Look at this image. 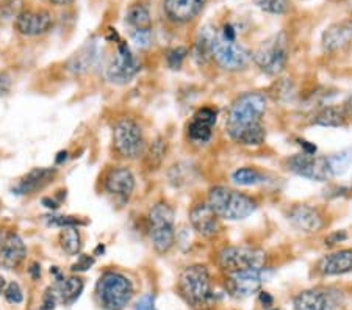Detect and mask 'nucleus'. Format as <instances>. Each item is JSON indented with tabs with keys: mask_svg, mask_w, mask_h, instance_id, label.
<instances>
[{
	"mask_svg": "<svg viewBox=\"0 0 352 310\" xmlns=\"http://www.w3.org/2000/svg\"><path fill=\"white\" fill-rule=\"evenodd\" d=\"M11 89V77L7 74H0V98H5Z\"/></svg>",
	"mask_w": 352,
	"mask_h": 310,
	"instance_id": "obj_42",
	"label": "nucleus"
},
{
	"mask_svg": "<svg viewBox=\"0 0 352 310\" xmlns=\"http://www.w3.org/2000/svg\"><path fill=\"white\" fill-rule=\"evenodd\" d=\"M254 63L268 76H279L288 63V39L283 32L266 39L252 54Z\"/></svg>",
	"mask_w": 352,
	"mask_h": 310,
	"instance_id": "obj_6",
	"label": "nucleus"
},
{
	"mask_svg": "<svg viewBox=\"0 0 352 310\" xmlns=\"http://www.w3.org/2000/svg\"><path fill=\"white\" fill-rule=\"evenodd\" d=\"M271 276V272L266 268L246 269V272L230 273L226 278V287L232 296L248 298L260 290L263 282Z\"/></svg>",
	"mask_w": 352,
	"mask_h": 310,
	"instance_id": "obj_12",
	"label": "nucleus"
},
{
	"mask_svg": "<svg viewBox=\"0 0 352 310\" xmlns=\"http://www.w3.org/2000/svg\"><path fill=\"white\" fill-rule=\"evenodd\" d=\"M272 301H274V300H272V296L270 295L268 291H262V293H260V302H262L263 306L271 307V306H272Z\"/></svg>",
	"mask_w": 352,
	"mask_h": 310,
	"instance_id": "obj_45",
	"label": "nucleus"
},
{
	"mask_svg": "<svg viewBox=\"0 0 352 310\" xmlns=\"http://www.w3.org/2000/svg\"><path fill=\"white\" fill-rule=\"evenodd\" d=\"M208 204L219 218L229 221H240L257 210V202L251 196L240 193L229 187H213L208 191Z\"/></svg>",
	"mask_w": 352,
	"mask_h": 310,
	"instance_id": "obj_3",
	"label": "nucleus"
},
{
	"mask_svg": "<svg viewBox=\"0 0 352 310\" xmlns=\"http://www.w3.org/2000/svg\"><path fill=\"white\" fill-rule=\"evenodd\" d=\"M94 61H96L94 50L85 47L82 50V54H76L72 56V60L69 61V69L76 72V74H80V72L88 71L89 67L94 65Z\"/></svg>",
	"mask_w": 352,
	"mask_h": 310,
	"instance_id": "obj_31",
	"label": "nucleus"
},
{
	"mask_svg": "<svg viewBox=\"0 0 352 310\" xmlns=\"http://www.w3.org/2000/svg\"><path fill=\"white\" fill-rule=\"evenodd\" d=\"M352 41V21L335 22L322 33V47L326 52H337L344 49Z\"/></svg>",
	"mask_w": 352,
	"mask_h": 310,
	"instance_id": "obj_22",
	"label": "nucleus"
},
{
	"mask_svg": "<svg viewBox=\"0 0 352 310\" xmlns=\"http://www.w3.org/2000/svg\"><path fill=\"white\" fill-rule=\"evenodd\" d=\"M298 143H299L300 148H302V152H307V154H316L318 149H316L315 144H311L305 140H298Z\"/></svg>",
	"mask_w": 352,
	"mask_h": 310,
	"instance_id": "obj_43",
	"label": "nucleus"
},
{
	"mask_svg": "<svg viewBox=\"0 0 352 310\" xmlns=\"http://www.w3.org/2000/svg\"><path fill=\"white\" fill-rule=\"evenodd\" d=\"M268 99L263 93H244L232 102L226 118V131L235 143L241 146H260L265 143L266 132L263 118Z\"/></svg>",
	"mask_w": 352,
	"mask_h": 310,
	"instance_id": "obj_1",
	"label": "nucleus"
},
{
	"mask_svg": "<svg viewBox=\"0 0 352 310\" xmlns=\"http://www.w3.org/2000/svg\"><path fill=\"white\" fill-rule=\"evenodd\" d=\"M5 290H7V282H5L3 278H0V295L5 293Z\"/></svg>",
	"mask_w": 352,
	"mask_h": 310,
	"instance_id": "obj_50",
	"label": "nucleus"
},
{
	"mask_svg": "<svg viewBox=\"0 0 352 310\" xmlns=\"http://www.w3.org/2000/svg\"><path fill=\"white\" fill-rule=\"evenodd\" d=\"M266 310H279V309H270V307H268Z\"/></svg>",
	"mask_w": 352,
	"mask_h": 310,
	"instance_id": "obj_51",
	"label": "nucleus"
},
{
	"mask_svg": "<svg viewBox=\"0 0 352 310\" xmlns=\"http://www.w3.org/2000/svg\"><path fill=\"white\" fill-rule=\"evenodd\" d=\"M164 154H166V141L158 138L152 143L149 151L146 152V166L149 169H157L162 165Z\"/></svg>",
	"mask_w": 352,
	"mask_h": 310,
	"instance_id": "obj_30",
	"label": "nucleus"
},
{
	"mask_svg": "<svg viewBox=\"0 0 352 310\" xmlns=\"http://www.w3.org/2000/svg\"><path fill=\"white\" fill-rule=\"evenodd\" d=\"M257 7L270 14H283L287 13L292 0H254Z\"/></svg>",
	"mask_w": 352,
	"mask_h": 310,
	"instance_id": "obj_32",
	"label": "nucleus"
},
{
	"mask_svg": "<svg viewBox=\"0 0 352 310\" xmlns=\"http://www.w3.org/2000/svg\"><path fill=\"white\" fill-rule=\"evenodd\" d=\"M54 25V16L47 10H22L14 27L24 36H41Z\"/></svg>",
	"mask_w": 352,
	"mask_h": 310,
	"instance_id": "obj_14",
	"label": "nucleus"
},
{
	"mask_svg": "<svg viewBox=\"0 0 352 310\" xmlns=\"http://www.w3.org/2000/svg\"><path fill=\"white\" fill-rule=\"evenodd\" d=\"M49 225H55V228H80L85 225V221L78 219L76 217H63V215H52V217H44Z\"/></svg>",
	"mask_w": 352,
	"mask_h": 310,
	"instance_id": "obj_33",
	"label": "nucleus"
},
{
	"mask_svg": "<svg viewBox=\"0 0 352 310\" xmlns=\"http://www.w3.org/2000/svg\"><path fill=\"white\" fill-rule=\"evenodd\" d=\"M52 5H56V7H65V5H69L72 2H76V0H49Z\"/></svg>",
	"mask_w": 352,
	"mask_h": 310,
	"instance_id": "obj_47",
	"label": "nucleus"
},
{
	"mask_svg": "<svg viewBox=\"0 0 352 310\" xmlns=\"http://www.w3.org/2000/svg\"><path fill=\"white\" fill-rule=\"evenodd\" d=\"M43 204L47 207V208H50V210H56V208L60 207V204L56 201H54V199H49V197H44L43 199Z\"/></svg>",
	"mask_w": 352,
	"mask_h": 310,
	"instance_id": "obj_46",
	"label": "nucleus"
},
{
	"mask_svg": "<svg viewBox=\"0 0 352 310\" xmlns=\"http://www.w3.org/2000/svg\"><path fill=\"white\" fill-rule=\"evenodd\" d=\"M56 168H33L13 187L16 195H33L44 190L56 177Z\"/></svg>",
	"mask_w": 352,
	"mask_h": 310,
	"instance_id": "obj_21",
	"label": "nucleus"
},
{
	"mask_svg": "<svg viewBox=\"0 0 352 310\" xmlns=\"http://www.w3.org/2000/svg\"><path fill=\"white\" fill-rule=\"evenodd\" d=\"M5 298H7V301L11 304L22 302V300H24V295H22L19 284H16V282H11V284H8L7 290H5Z\"/></svg>",
	"mask_w": 352,
	"mask_h": 310,
	"instance_id": "obj_37",
	"label": "nucleus"
},
{
	"mask_svg": "<svg viewBox=\"0 0 352 310\" xmlns=\"http://www.w3.org/2000/svg\"><path fill=\"white\" fill-rule=\"evenodd\" d=\"M126 24L132 28V32L152 30V19L149 10H147L144 5H133V7H130L126 14Z\"/></svg>",
	"mask_w": 352,
	"mask_h": 310,
	"instance_id": "obj_26",
	"label": "nucleus"
},
{
	"mask_svg": "<svg viewBox=\"0 0 352 310\" xmlns=\"http://www.w3.org/2000/svg\"><path fill=\"white\" fill-rule=\"evenodd\" d=\"M218 120V111L212 109V107H204V109H199L195 115H192L191 121L186 127V135H188V140L192 143L202 144L207 143V141L212 138V132L214 124Z\"/></svg>",
	"mask_w": 352,
	"mask_h": 310,
	"instance_id": "obj_17",
	"label": "nucleus"
},
{
	"mask_svg": "<svg viewBox=\"0 0 352 310\" xmlns=\"http://www.w3.org/2000/svg\"><path fill=\"white\" fill-rule=\"evenodd\" d=\"M147 229L154 250L166 254L175 243L174 210L166 202H157L147 213Z\"/></svg>",
	"mask_w": 352,
	"mask_h": 310,
	"instance_id": "obj_4",
	"label": "nucleus"
},
{
	"mask_svg": "<svg viewBox=\"0 0 352 310\" xmlns=\"http://www.w3.org/2000/svg\"><path fill=\"white\" fill-rule=\"evenodd\" d=\"M105 190L107 193L118 197L121 202L129 201L135 190L133 173L124 166L110 169V173L105 177Z\"/></svg>",
	"mask_w": 352,
	"mask_h": 310,
	"instance_id": "obj_18",
	"label": "nucleus"
},
{
	"mask_svg": "<svg viewBox=\"0 0 352 310\" xmlns=\"http://www.w3.org/2000/svg\"><path fill=\"white\" fill-rule=\"evenodd\" d=\"M346 239H348V234H346L344 230H338V232H333V234H331V235L327 236L326 245L333 246V245L340 243V241H344Z\"/></svg>",
	"mask_w": 352,
	"mask_h": 310,
	"instance_id": "obj_41",
	"label": "nucleus"
},
{
	"mask_svg": "<svg viewBox=\"0 0 352 310\" xmlns=\"http://www.w3.org/2000/svg\"><path fill=\"white\" fill-rule=\"evenodd\" d=\"M56 284L54 290L58 296V301L65 306H71V304L78 300V296L83 291V280L80 278H63L60 273H56Z\"/></svg>",
	"mask_w": 352,
	"mask_h": 310,
	"instance_id": "obj_24",
	"label": "nucleus"
},
{
	"mask_svg": "<svg viewBox=\"0 0 352 310\" xmlns=\"http://www.w3.org/2000/svg\"><path fill=\"white\" fill-rule=\"evenodd\" d=\"M27 257V247L21 236L10 230H0V268L14 269Z\"/></svg>",
	"mask_w": 352,
	"mask_h": 310,
	"instance_id": "obj_15",
	"label": "nucleus"
},
{
	"mask_svg": "<svg viewBox=\"0 0 352 310\" xmlns=\"http://www.w3.org/2000/svg\"><path fill=\"white\" fill-rule=\"evenodd\" d=\"M188 55V49L186 47H174L169 49L166 52V63L171 69H180L184 65V60Z\"/></svg>",
	"mask_w": 352,
	"mask_h": 310,
	"instance_id": "obj_35",
	"label": "nucleus"
},
{
	"mask_svg": "<svg viewBox=\"0 0 352 310\" xmlns=\"http://www.w3.org/2000/svg\"><path fill=\"white\" fill-rule=\"evenodd\" d=\"M28 274L32 276V279L38 280L39 278H41V265L36 263V262L32 263L30 268H28Z\"/></svg>",
	"mask_w": 352,
	"mask_h": 310,
	"instance_id": "obj_44",
	"label": "nucleus"
},
{
	"mask_svg": "<svg viewBox=\"0 0 352 310\" xmlns=\"http://www.w3.org/2000/svg\"><path fill=\"white\" fill-rule=\"evenodd\" d=\"M288 221L294 229L304 234H315L322 228V217L318 208L307 204H299L289 208Z\"/></svg>",
	"mask_w": 352,
	"mask_h": 310,
	"instance_id": "obj_19",
	"label": "nucleus"
},
{
	"mask_svg": "<svg viewBox=\"0 0 352 310\" xmlns=\"http://www.w3.org/2000/svg\"><path fill=\"white\" fill-rule=\"evenodd\" d=\"M135 310H157L155 302H154V296L146 295V296L141 298V300L136 302Z\"/></svg>",
	"mask_w": 352,
	"mask_h": 310,
	"instance_id": "obj_40",
	"label": "nucleus"
},
{
	"mask_svg": "<svg viewBox=\"0 0 352 310\" xmlns=\"http://www.w3.org/2000/svg\"><path fill=\"white\" fill-rule=\"evenodd\" d=\"M287 168L300 177L318 180V182H324V180L332 177L327 155L321 157L316 154L300 152V154L289 157L287 160Z\"/></svg>",
	"mask_w": 352,
	"mask_h": 310,
	"instance_id": "obj_11",
	"label": "nucleus"
},
{
	"mask_svg": "<svg viewBox=\"0 0 352 310\" xmlns=\"http://www.w3.org/2000/svg\"><path fill=\"white\" fill-rule=\"evenodd\" d=\"M343 107H344L346 113H348V116L352 118V96H351V98H348V100H346V102L343 104Z\"/></svg>",
	"mask_w": 352,
	"mask_h": 310,
	"instance_id": "obj_48",
	"label": "nucleus"
},
{
	"mask_svg": "<svg viewBox=\"0 0 352 310\" xmlns=\"http://www.w3.org/2000/svg\"><path fill=\"white\" fill-rule=\"evenodd\" d=\"M151 32L152 30H136L130 32V38L135 43L136 47L146 49L151 44Z\"/></svg>",
	"mask_w": 352,
	"mask_h": 310,
	"instance_id": "obj_36",
	"label": "nucleus"
},
{
	"mask_svg": "<svg viewBox=\"0 0 352 310\" xmlns=\"http://www.w3.org/2000/svg\"><path fill=\"white\" fill-rule=\"evenodd\" d=\"M327 160H329V168H331L332 177L340 176V174H343L352 163V149L349 148V149L340 151L337 154L327 155Z\"/></svg>",
	"mask_w": 352,
	"mask_h": 310,
	"instance_id": "obj_28",
	"label": "nucleus"
},
{
	"mask_svg": "<svg viewBox=\"0 0 352 310\" xmlns=\"http://www.w3.org/2000/svg\"><path fill=\"white\" fill-rule=\"evenodd\" d=\"M266 256L263 251L249 246H227L218 254V263L226 274L265 268Z\"/></svg>",
	"mask_w": 352,
	"mask_h": 310,
	"instance_id": "obj_9",
	"label": "nucleus"
},
{
	"mask_svg": "<svg viewBox=\"0 0 352 310\" xmlns=\"http://www.w3.org/2000/svg\"><path fill=\"white\" fill-rule=\"evenodd\" d=\"M140 69L141 66L132 54V50H130L129 44L126 41H119L115 55L111 56L110 63L107 65V80L115 85H126L138 74Z\"/></svg>",
	"mask_w": 352,
	"mask_h": 310,
	"instance_id": "obj_10",
	"label": "nucleus"
},
{
	"mask_svg": "<svg viewBox=\"0 0 352 310\" xmlns=\"http://www.w3.org/2000/svg\"><path fill=\"white\" fill-rule=\"evenodd\" d=\"M113 146L122 159H138L146 148L143 129L130 118H122L113 129Z\"/></svg>",
	"mask_w": 352,
	"mask_h": 310,
	"instance_id": "obj_7",
	"label": "nucleus"
},
{
	"mask_svg": "<svg viewBox=\"0 0 352 310\" xmlns=\"http://www.w3.org/2000/svg\"><path fill=\"white\" fill-rule=\"evenodd\" d=\"M212 58L227 71H238L246 67L249 63V52L236 43V39H230L223 35V32H213L212 43Z\"/></svg>",
	"mask_w": 352,
	"mask_h": 310,
	"instance_id": "obj_8",
	"label": "nucleus"
},
{
	"mask_svg": "<svg viewBox=\"0 0 352 310\" xmlns=\"http://www.w3.org/2000/svg\"><path fill=\"white\" fill-rule=\"evenodd\" d=\"M60 246L67 256H77L82 251V235L78 232V228H65L60 232Z\"/></svg>",
	"mask_w": 352,
	"mask_h": 310,
	"instance_id": "obj_27",
	"label": "nucleus"
},
{
	"mask_svg": "<svg viewBox=\"0 0 352 310\" xmlns=\"http://www.w3.org/2000/svg\"><path fill=\"white\" fill-rule=\"evenodd\" d=\"M232 180L241 187H252L263 182V174L254 168H240L232 174Z\"/></svg>",
	"mask_w": 352,
	"mask_h": 310,
	"instance_id": "obj_29",
	"label": "nucleus"
},
{
	"mask_svg": "<svg viewBox=\"0 0 352 310\" xmlns=\"http://www.w3.org/2000/svg\"><path fill=\"white\" fill-rule=\"evenodd\" d=\"M349 116L346 113L344 107L342 105H331V107H324L320 111L316 113L314 118L315 126H322V127H343L348 122Z\"/></svg>",
	"mask_w": 352,
	"mask_h": 310,
	"instance_id": "obj_25",
	"label": "nucleus"
},
{
	"mask_svg": "<svg viewBox=\"0 0 352 310\" xmlns=\"http://www.w3.org/2000/svg\"><path fill=\"white\" fill-rule=\"evenodd\" d=\"M66 159H67V152L66 151L60 152L58 157H56V165H61V163L66 162Z\"/></svg>",
	"mask_w": 352,
	"mask_h": 310,
	"instance_id": "obj_49",
	"label": "nucleus"
},
{
	"mask_svg": "<svg viewBox=\"0 0 352 310\" xmlns=\"http://www.w3.org/2000/svg\"><path fill=\"white\" fill-rule=\"evenodd\" d=\"M56 301H58V296H56L55 290L54 289H49L47 291H45V295H44L41 310H54Z\"/></svg>",
	"mask_w": 352,
	"mask_h": 310,
	"instance_id": "obj_39",
	"label": "nucleus"
},
{
	"mask_svg": "<svg viewBox=\"0 0 352 310\" xmlns=\"http://www.w3.org/2000/svg\"><path fill=\"white\" fill-rule=\"evenodd\" d=\"M177 289L192 310H210L214 306V293L206 265L186 267L179 276Z\"/></svg>",
	"mask_w": 352,
	"mask_h": 310,
	"instance_id": "obj_2",
	"label": "nucleus"
},
{
	"mask_svg": "<svg viewBox=\"0 0 352 310\" xmlns=\"http://www.w3.org/2000/svg\"><path fill=\"white\" fill-rule=\"evenodd\" d=\"M190 223L204 239H213L221 230V218L208 202H199L190 210Z\"/></svg>",
	"mask_w": 352,
	"mask_h": 310,
	"instance_id": "obj_16",
	"label": "nucleus"
},
{
	"mask_svg": "<svg viewBox=\"0 0 352 310\" xmlns=\"http://www.w3.org/2000/svg\"><path fill=\"white\" fill-rule=\"evenodd\" d=\"M316 272L321 276H340L352 272V247L327 254L316 263Z\"/></svg>",
	"mask_w": 352,
	"mask_h": 310,
	"instance_id": "obj_23",
	"label": "nucleus"
},
{
	"mask_svg": "<svg viewBox=\"0 0 352 310\" xmlns=\"http://www.w3.org/2000/svg\"><path fill=\"white\" fill-rule=\"evenodd\" d=\"M294 310H338L340 293L326 289L304 290L294 298Z\"/></svg>",
	"mask_w": 352,
	"mask_h": 310,
	"instance_id": "obj_13",
	"label": "nucleus"
},
{
	"mask_svg": "<svg viewBox=\"0 0 352 310\" xmlns=\"http://www.w3.org/2000/svg\"><path fill=\"white\" fill-rule=\"evenodd\" d=\"M21 5H22L21 0H5L3 3H0V19L16 21V18L22 13Z\"/></svg>",
	"mask_w": 352,
	"mask_h": 310,
	"instance_id": "obj_34",
	"label": "nucleus"
},
{
	"mask_svg": "<svg viewBox=\"0 0 352 310\" xmlns=\"http://www.w3.org/2000/svg\"><path fill=\"white\" fill-rule=\"evenodd\" d=\"M94 265V257L93 256H87V254H80L77 258V262L72 265V272L74 273H80V272H87Z\"/></svg>",
	"mask_w": 352,
	"mask_h": 310,
	"instance_id": "obj_38",
	"label": "nucleus"
},
{
	"mask_svg": "<svg viewBox=\"0 0 352 310\" xmlns=\"http://www.w3.org/2000/svg\"><path fill=\"white\" fill-rule=\"evenodd\" d=\"M96 291H98V298L104 309L124 310L132 301L133 285L124 274L107 272L100 276Z\"/></svg>",
	"mask_w": 352,
	"mask_h": 310,
	"instance_id": "obj_5",
	"label": "nucleus"
},
{
	"mask_svg": "<svg viewBox=\"0 0 352 310\" xmlns=\"http://www.w3.org/2000/svg\"><path fill=\"white\" fill-rule=\"evenodd\" d=\"M206 3L207 0H163V10L169 21L175 24H186L197 18Z\"/></svg>",
	"mask_w": 352,
	"mask_h": 310,
	"instance_id": "obj_20",
	"label": "nucleus"
}]
</instances>
